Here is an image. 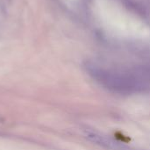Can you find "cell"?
Segmentation results:
<instances>
[{
	"label": "cell",
	"instance_id": "6da1fadb",
	"mask_svg": "<svg viewBox=\"0 0 150 150\" xmlns=\"http://www.w3.org/2000/svg\"><path fill=\"white\" fill-rule=\"evenodd\" d=\"M97 12L102 23L116 34L127 38L145 39L150 36L149 28L112 0H96Z\"/></svg>",
	"mask_w": 150,
	"mask_h": 150
}]
</instances>
